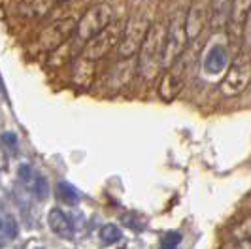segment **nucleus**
Returning <instances> with one entry per match:
<instances>
[{
	"label": "nucleus",
	"instance_id": "obj_8",
	"mask_svg": "<svg viewBox=\"0 0 251 249\" xmlns=\"http://www.w3.org/2000/svg\"><path fill=\"white\" fill-rule=\"evenodd\" d=\"M183 89V61L179 59L176 64L166 68L163 79L159 83V97L164 102H172Z\"/></svg>",
	"mask_w": 251,
	"mask_h": 249
},
{
	"label": "nucleus",
	"instance_id": "obj_23",
	"mask_svg": "<svg viewBox=\"0 0 251 249\" xmlns=\"http://www.w3.org/2000/svg\"><path fill=\"white\" fill-rule=\"evenodd\" d=\"M123 223H125L128 228H132V230H142V228H144V223H138V217H136L134 213L123 215Z\"/></svg>",
	"mask_w": 251,
	"mask_h": 249
},
{
	"label": "nucleus",
	"instance_id": "obj_3",
	"mask_svg": "<svg viewBox=\"0 0 251 249\" xmlns=\"http://www.w3.org/2000/svg\"><path fill=\"white\" fill-rule=\"evenodd\" d=\"M151 26H153V23H151V19L144 12L134 13V15H130L126 19L123 40H121V44L117 48L121 59L136 57V53H140L144 42H146V38L150 34Z\"/></svg>",
	"mask_w": 251,
	"mask_h": 249
},
{
	"label": "nucleus",
	"instance_id": "obj_12",
	"mask_svg": "<svg viewBox=\"0 0 251 249\" xmlns=\"http://www.w3.org/2000/svg\"><path fill=\"white\" fill-rule=\"evenodd\" d=\"M208 13H210V8H206L202 2H195L187 10V15H185V30H187L189 42L191 40H197V38L201 36L204 26L208 25Z\"/></svg>",
	"mask_w": 251,
	"mask_h": 249
},
{
	"label": "nucleus",
	"instance_id": "obj_1",
	"mask_svg": "<svg viewBox=\"0 0 251 249\" xmlns=\"http://www.w3.org/2000/svg\"><path fill=\"white\" fill-rule=\"evenodd\" d=\"M166 32L168 23L157 21L151 26L150 34L138 53V74L144 79H155L164 68V53H166Z\"/></svg>",
	"mask_w": 251,
	"mask_h": 249
},
{
	"label": "nucleus",
	"instance_id": "obj_21",
	"mask_svg": "<svg viewBox=\"0 0 251 249\" xmlns=\"http://www.w3.org/2000/svg\"><path fill=\"white\" fill-rule=\"evenodd\" d=\"M100 240L106 244V246H113V244H117V242L121 240V228L113 223L104 224V226L100 228Z\"/></svg>",
	"mask_w": 251,
	"mask_h": 249
},
{
	"label": "nucleus",
	"instance_id": "obj_13",
	"mask_svg": "<svg viewBox=\"0 0 251 249\" xmlns=\"http://www.w3.org/2000/svg\"><path fill=\"white\" fill-rule=\"evenodd\" d=\"M95 74H97V68H95V61L85 59V57H77L74 61V68H72V81H74L75 87L79 89H89L95 81Z\"/></svg>",
	"mask_w": 251,
	"mask_h": 249
},
{
	"label": "nucleus",
	"instance_id": "obj_22",
	"mask_svg": "<svg viewBox=\"0 0 251 249\" xmlns=\"http://www.w3.org/2000/svg\"><path fill=\"white\" fill-rule=\"evenodd\" d=\"M181 244V234L179 232H168L164 236L163 248L161 249H177V246Z\"/></svg>",
	"mask_w": 251,
	"mask_h": 249
},
{
	"label": "nucleus",
	"instance_id": "obj_19",
	"mask_svg": "<svg viewBox=\"0 0 251 249\" xmlns=\"http://www.w3.org/2000/svg\"><path fill=\"white\" fill-rule=\"evenodd\" d=\"M2 240L8 242V240H15L17 234H19V224L15 221V217L10 215V213H2Z\"/></svg>",
	"mask_w": 251,
	"mask_h": 249
},
{
	"label": "nucleus",
	"instance_id": "obj_26",
	"mask_svg": "<svg viewBox=\"0 0 251 249\" xmlns=\"http://www.w3.org/2000/svg\"><path fill=\"white\" fill-rule=\"evenodd\" d=\"M36 249H42V248H36Z\"/></svg>",
	"mask_w": 251,
	"mask_h": 249
},
{
	"label": "nucleus",
	"instance_id": "obj_5",
	"mask_svg": "<svg viewBox=\"0 0 251 249\" xmlns=\"http://www.w3.org/2000/svg\"><path fill=\"white\" fill-rule=\"evenodd\" d=\"M113 21V8L106 2L95 4L91 6L87 12L81 15V19L77 21V38L89 42L91 38H95L97 34H100L104 28L112 25Z\"/></svg>",
	"mask_w": 251,
	"mask_h": 249
},
{
	"label": "nucleus",
	"instance_id": "obj_10",
	"mask_svg": "<svg viewBox=\"0 0 251 249\" xmlns=\"http://www.w3.org/2000/svg\"><path fill=\"white\" fill-rule=\"evenodd\" d=\"M251 15V0H232V8H230V17H228V36L232 40H244L246 32V23Z\"/></svg>",
	"mask_w": 251,
	"mask_h": 249
},
{
	"label": "nucleus",
	"instance_id": "obj_18",
	"mask_svg": "<svg viewBox=\"0 0 251 249\" xmlns=\"http://www.w3.org/2000/svg\"><path fill=\"white\" fill-rule=\"evenodd\" d=\"M230 236L234 242H246V244H251V215L242 219L240 223H236L230 230Z\"/></svg>",
	"mask_w": 251,
	"mask_h": 249
},
{
	"label": "nucleus",
	"instance_id": "obj_15",
	"mask_svg": "<svg viewBox=\"0 0 251 249\" xmlns=\"http://www.w3.org/2000/svg\"><path fill=\"white\" fill-rule=\"evenodd\" d=\"M232 0H212L210 13H208V25L212 30H221L228 25Z\"/></svg>",
	"mask_w": 251,
	"mask_h": 249
},
{
	"label": "nucleus",
	"instance_id": "obj_7",
	"mask_svg": "<svg viewBox=\"0 0 251 249\" xmlns=\"http://www.w3.org/2000/svg\"><path fill=\"white\" fill-rule=\"evenodd\" d=\"M77 32V21L66 17V19H59V21H53L51 25H48L38 36V44L44 51L59 50L61 46L68 44V40L72 38V34Z\"/></svg>",
	"mask_w": 251,
	"mask_h": 249
},
{
	"label": "nucleus",
	"instance_id": "obj_24",
	"mask_svg": "<svg viewBox=\"0 0 251 249\" xmlns=\"http://www.w3.org/2000/svg\"><path fill=\"white\" fill-rule=\"evenodd\" d=\"M2 142H4V146L12 148L13 151L17 149V146H19V142H17V134H15V132H4V134H2Z\"/></svg>",
	"mask_w": 251,
	"mask_h": 249
},
{
	"label": "nucleus",
	"instance_id": "obj_14",
	"mask_svg": "<svg viewBox=\"0 0 251 249\" xmlns=\"http://www.w3.org/2000/svg\"><path fill=\"white\" fill-rule=\"evenodd\" d=\"M48 224L53 230V234H57L59 238H63V240H72L74 238V224L63 210L53 208L48 213Z\"/></svg>",
	"mask_w": 251,
	"mask_h": 249
},
{
	"label": "nucleus",
	"instance_id": "obj_2",
	"mask_svg": "<svg viewBox=\"0 0 251 249\" xmlns=\"http://www.w3.org/2000/svg\"><path fill=\"white\" fill-rule=\"evenodd\" d=\"M251 83V59L246 53H238L228 64L225 75L219 83V91L226 99L242 95Z\"/></svg>",
	"mask_w": 251,
	"mask_h": 249
},
{
	"label": "nucleus",
	"instance_id": "obj_25",
	"mask_svg": "<svg viewBox=\"0 0 251 249\" xmlns=\"http://www.w3.org/2000/svg\"><path fill=\"white\" fill-rule=\"evenodd\" d=\"M57 2H68V0H57Z\"/></svg>",
	"mask_w": 251,
	"mask_h": 249
},
{
	"label": "nucleus",
	"instance_id": "obj_16",
	"mask_svg": "<svg viewBox=\"0 0 251 249\" xmlns=\"http://www.w3.org/2000/svg\"><path fill=\"white\" fill-rule=\"evenodd\" d=\"M226 62H228V57H226V51L225 48H221V46H212L208 53H206V57H204V72L206 74H212V75H219L223 74V70H225Z\"/></svg>",
	"mask_w": 251,
	"mask_h": 249
},
{
	"label": "nucleus",
	"instance_id": "obj_6",
	"mask_svg": "<svg viewBox=\"0 0 251 249\" xmlns=\"http://www.w3.org/2000/svg\"><path fill=\"white\" fill-rule=\"evenodd\" d=\"M185 15L187 13L177 12L170 21H168V32H166V53H164V68H170L176 64L183 51L187 48V30H185Z\"/></svg>",
	"mask_w": 251,
	"mask_h": 249
},
{
	"label": "nucleus",
	"instance_id": "obj_17",
	"mask_svg": "<svg viewBox=\"0 0 251 249\" xmlns=\"http://www.w3.org/2000/svg\"><path fill=\"white\" fill-rule=\"evenodd\" d=\"M57 0H21L19 13L25 17H46L55 8Z\"/></svg>",
	"mask_w": 251,
	"mask_h": 249
},
{
	"label": "nucleus",
	"instance_id": "obj_9",
	"mask_svg": "<svg viewBox=\"0 0 251 249\" xmlns=\"http://www.w3.org/2000/svg\"><path fill=\"white\" fill-rule=\"evenodd\" d=\"M17 177L21 181V185L25 187L26 191L34 197L36 200H46L50 195V185H48V179L40 174L38 170H34L32 166L23 164L19 170H17Z\"/></svg>",
	"mask_w": 251,
	"mask_h": 249
},
{
	"label": "nucleus",
	"instance_id": "obj_4",
	"mask_svg": "<svg viewBox=\"0 0 251 249\" xmlns=\"http://www.w3.org/2000/svg\"><path fill=\"white\" fill-rule=\"evenodd\" d=\"M126 19H119L113 21L108 28H104L100 34H97L95 38H91L85 48L81 50V57L91 59V61H100L104 59L113 48H119L121 40H123V32H125Z\"/></svg>",
	"mask_w": 251,
	"mask_h": 249
},
{
	"label": "nucleus",
	"instance_id": "obj_20",
	"mask_svg": "<svg viewBox=\"0 0 251 249\" xmlns=\"http://www.w3.org/2000/svg\"><path fill=\"white\" fill-rule=\"evenodd\" d=\"M57 195L66 204H77L79 202V191L68 181H59L57 183Z\"/></svg>",
	"mask_w": 251,
	"mask_h": 249
},
{
	"label": "nucleus",
	"instance_id": "obj_11",
	"mask_svg": "<svg viewBox=\"0 0 251 249\" xmlns=\"http://www.w3.org/2000/svg\"><path fill=\"white\" fill-rule=\"evenodd\" d=\"M138 72V57H126L121 59L108 74V83L112 89H123L132 81L134 74Z\"/></svg>",
	"mask_w": 251,
	"mask_h": 249
}]
</instances>
